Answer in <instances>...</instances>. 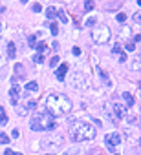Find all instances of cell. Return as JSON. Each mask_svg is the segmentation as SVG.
Listing matches in <instances>:
<instances>
[{
	"mask_svg": "<svg viewBox=\"0 0 141 155\" xmlns=\"http://www.w3.org/2000/svg\"><path fill=\"white\" fill-rule=\"evenodd\" d=\"M33 60L37 62V64H40V62L44 60V55H40V53H39V55H35V57H33Z\"/></svg>",
	"mask_w": 141,
	"mask_h": 155,
	"instance_id": "cell-20",
	"label": "cell"
},
{
	"mask_svg": "<svg viewBox=\"0 0 141 155\" xmlns=\"http://www.w3.org/2000/svg\"><path fill=\"white\" fill-rule=\"evenodd\" d=\"M119 60H121V62H125V60H127V55H125V53H123V55H119Z\"/></svg>",
	"mask_w": 141,
	"mask_h": 155,
	"instance_id": "cell-34",
	"label": "cell"
},
{
	"mask_svg": "<svg viewBox=\"0 0 141 155\" xmlns=\"http://www.w3.org/2000/svg\"><path fill=\"white\" fill-rule=\"evenodd\" d=\"M46 111L55 115H64L68 111H72V101L62 93H49L46 99Z\"/></svg>",
	"mask_w": 141,
	"mask_h": 155,
	"instance_id": "cell-1",
	"label": "cell"
},
{
	"mask_svg": "<svg viewBox=\"0 0 141 155\" xmlns=\"http://www.w3.org/2000/svg\"><path fill=\"white\" fill-rule=\"evenodd\" d=\"M94 6H95V2H92V0L84 2V9H86V11H92V9H94Z\"/></svg>",
	"mask_w": 141,
	"mask_h": 155,
	"instance_id": "cell-15",
	"label": "cell"
},
{
	"mask_svg": "<svg viewBox=\"0 0 141 155\" xmlns=\"http://www.w3.org/2000/svg\"><path fill=\"white\" fill-rule=\"evenodd\" d=\"M114 111H115V119H123V117H125V106H123V104L115 102Z\"/></svg>",
	"mask_w": 141,
	"mask_h": 155,
	"instance_id": "cell-7",
	"label": "cell"
},
{
	"mask_svg": "<svg viewBox=\"0 0 141 155\" xmlns=\"http://www.w3.org/2000/svg\"><path fill=\"white\" fill-rule=\"evenodd\" d=\"M104 141H106V144L114 150V148L121 142V137H119V133H108L106 137H104Z\"/></svg>",
	"mask_w": 141,
	"mask_h": 155,
	"instance_id": "cell-5",
	"label": "cell"
},
{
	"mask_svg": "<svg viewBox=\"0 0 141 155\" xmlns=\"http://www.w3.org/2000/svg\"><path fill=\"white\" fill-rule=\"evenodd\" d=\"M112 51H114V53H119V55H123V53H121V46H119V44H115Z\"/></svg>",
	"mask_w": 141,
	"mask_h": 155,
	"instance_id": "cell-27",
	"label": "cell"
},
{
	"mask_svg": "<svg viewBox=\"0 0 141 155\" xmlns=\"http://www.w3.org/2000/svg\"><path fill=\"white\" fill-rule=\"evenodd\" d=\"M59 17L62 18V22H68V20H66V17H64V13H62V11H59Z\"/></svg>",
	"mask_w": 141,
	"mask_h": 155,
	"instance_id": "cell-33",
	"label": "cell"
},
{
	"mask_svg": "<svg viewBox=\"0 0 141 155\" xmlns=\"http://www.w3.org/2000/svg\"><path fill=\"white\" fill-rule=\"evenodd\" d=\"M132 68H134V69H139V60H138V58H136V60H134V64H132Z\"/></svg>",
	"mask_w": 141,
	"mask_h": 155,
	"instance_id": "cell-31",
	"label": "cell"
},
{
	"mask_svg": "<svg viewBox=\"0 0 141 155\" xmlns=\"http://www.w3.org/2000/svg\"><path fill=\"white\" fill-rule=\"evenodd\" d=\"M68 71V64H59V69H57V81H64V75Z\"/></svg>",
	"mask_w": 141,
	"mask_h": 155,
	"instance_id": "cell-6",
	"label": "cell"
},
{
	"mask_svg": "<svg viewBox=\"0 0 141 155\" xmlns=\"http://www.w3.org/2000/svg\"><path fill=\"white\" fill-rule=\"evenodd\" d=\"M99 155H101V153H99Z\"/></svg>",
	"mask_w": 141,
	"mask_h": 155,
	"instance_id": "cell-39",
	"label": "cell"
},
{
	"mask_svg": "<svg viewBox=\"0 0 141 155\" xmlns=\"http://www.w3.org/2000/svg\"><path fill=\"white\" fill-rule=\"evenodd\" d=\"M9 93H11V102L17 104L18 102V86H17V84H13V88H11V91H9Z\"/></svg>",
	"mask_w": 141,
	"mask_h": 155,
	"instance_id": "cell-8",
	"label": "cell"
},
{
	"mask_svg": "<svg viewBox=\"0 0 141 155\" xmlns=\"http://www.w3.org/2000/svg\"><path fill=\"white\" fill-rule=\"evenodd\" d=\"M4 155H20V152H13V150H6Z\"/></svg>",
	"mask_w": 141,
	"mask_h": 155,
	"instance_id": "cell-23",
	"label": "cell"
},
{
	"mask_svg": "<svg viewBox=\"0 0 141 155\" xmlns=\"http://www.w3.org/2000/svg\"><path fill=\"white\" fill-rule=\"evenodd\" d=\"M28 42H29V46H31V48H35V35H29V37H28Z\"/></svg>",
	"mask_w": 141,
	"mask_h": 155,
	"instance_id": "cell-22",
	"label": "cell"
},
{
	"mask_svg": "<svg viewBox=\"0 0 141 155\" xmlns=\"http://www.w3.org/2000/svg\"><path fill=\"white\" fill-rule=\"evenodd\" d=\"M7 55H9L11 58L15 57V55H17V49H15V44H13V42H9V44H7Z\"/></svg>",
	"mask_w": 141,
	"mask_h": 155,
	"instance_id": "cell-13",
	"label": "cell"
},
{
	"mask_svg": "<svg viewBox=\"0 0 141 155\" xmlns=\"http://www.w3.org/2000/svg\"><path fill=\"white\" fill-rule=\"evenodd\" d=\"M0 124H7V113H6V109H4L2 106H0Z\"/></svg>",
	"mask_w": 141,
	"mask_h": 155,
	"instance_id": "cell-10",
	"label": "cell"
},
{
	"mask_svg": "<svg viewBox=\"0 0 141 155\" xmlns=\"http://www.w3.org/2000/svg\"><path fill=\"white\" fill-rule=\"evenodd\" d=\"M28 113V109L24 108V106H18V115H26Z\"/></svg>",
	"mask_w": 141,
	"mask_h": 155,
	"instance_id": "cell-25",
	"label": "cell"
},
{
	"mask_svg": "<svg viewBox=\"0 0 141 155\" xmlns=\"http://www.w3.org/2000/svg\"><path fill=\"white\" fill-rule=\"evenodd\" d=\"M72 51H73V55H81V48H77V46H75V48L72 49Z\"/></svg>",
	"mask_w": 141,
	"mask_h": 155,
	"instance_id": "cell-32",
	"label": "cell"
},
{
	"mask_svg": "<svg viewBox=\"0 0 141 155\" xmlns=\"http://www.w3.org/2000/svg\"><path fill=\"white\" fill-rule=\"evenodd\" d=\"M123 99L127 101V104H128V106H132V104H134V97H132L130 93H123Z\"/></svg>",
	"mask_w": 141,
	"mask_h": 155,
	"instance_id": "cell-14",
	"label": "cell"
},
{
	"mask_svg": "<svg viewBox=\"0 0 141 155\" xmlns=\"http://www.w3.org/2000/svg\"><path fill=\"white\" fill-rule=\"evenodd\" d=\"M57 64H59V57H52V58H49V66H52V68H55Z\"/></svg>",
	"mask_w": 141,
	"mask_h": 155,
	"instance_id": "cell-19",
	"label": "cell"
},
{
	"mask_svg": "<svg viewBox=\"0 0 141 155\" xmlns=\"http://www.w3.org/2000/svg\"><path fill=\"white\" fill-rule=\"evenodd\" d=\"M46 155H53V153H46Z\"/></svg>",
	"mask_w": 141,
	"mask_h": 155,
	"instance_id": "cell-37",
	"label": "cell"
},
{
	"mask_svg": "<svg viewBox=\"0 0 141 155\" xmlns=\"http://www.w3.org/2000/svg\"><path fill=\"white\" fill-rule=\"evenodd\" d=\"M94 24H95V18H94V17L86 18V26H94Z\"/></svg>",
	"mask_w": 141,
	"mask_h": 155,
	"instance_id": "cell-24",
	"label": "cell"
},
{
	"mask_svg": "<svg viewBox=\"0 0 141 155\" xmlns=\"http://www.w3.org/2000/svg\"><path fill=\"white\" fill-rule=\"evenodd\" d=\"M139 18H141V13L138 11V13L134 15V20H136V24H141V20H139Z\"/></svg>",
	"mask_w": 141,
	"mask_h": 155,
	"instance_id": "cell-26",
	"label": "cell"
},
{
	"mask_svg": "<svg viewBox=\"0 0 141 155\" xmlns=\"http://www.w3.org/2000/svg\"><path fill=\"white\" fill-rule=\"evenodd\" d=\"M117 22L125 24V22H127V15H125V13H119V15H117Z\"/></svg>",
	"mask_w": 141,
	"mask_h": 155,
	"instance_id": "cell-17",
	"label": "cell"
},
{
	"mask_svg": "<svg viewBox=\"0 0 141 155\" xmlns=\"http://www.w3.org/2000/svg\"><path fill=\"white\" fill-rule=\"evenodd\" d=\"M37 89H39V84L35 82V81H31V82L26 84V91H37Z\"/></svg>",
	"mask_w": 141,
	"mask_h": 155,
	"instance_id": "cell-12",
	"label": "cell"
},
{
	"mask_svg": "<svg viewBox=\"0 0 141 155\" xmlns=\"http://www.w3.org/2000/svg\"><path fill=\"white\" fill-rule=\"evenodd\" d=\"M95 133H97L95 128L90 122H86V121H79V122H75L72 126V139L75 142L86 141V139H94Z\"/></svg>",
	"mask_w": 141,
	"mask_h": 155,
	"instance_id": "cell-2",
	"label": "cell"
},
{
	"mask_svg": "<svg viewBox=\"0 0 141 155\" xmlns=\"http://www.w3.org/2000/svg\"><path fill=\"white\" fill-rule=\"evenodd\" d=\"M62 155H77V150H68V152H64Z\"/></svg>",
	"mask_w": 141,
	"mask_h": 155,
	"instance_id": "cell-30",
	"label": "cell"
},
{
	"mask_svg": "<svg viewBox=\"0 0 141 155\" xmlns=\"http://www.w3.org/2000/svg\"><path fill=\"white\" fill-rule=\"evenodd\" d=\"M0 31H2V22H0Z\"/></svg>",
	"mask_w": 141,
	"mask_h": 155,
	"instance_id": "cell-36",
	"label": "cell"
},
{
	"mask_svg": "<svg viewBox=\"0 0 141 155\" xmlns=\"http://www.w3.org/2000/svg\"><path fill=\"white\" fill-rule=\"evenodd\" d=\"M134 49H136V46H134L132 42H128V44H127V51H134Z\"/></svg>",
	"mask_w": 141,
	"mask_h": 155,
	"instance_id": "cell-29",
	"label": "cell"
},
{
	"mask_svg": "<svg viewBox=\"0 0 141 155\" xmlns=\"http://www.w3.org/2000/svg\"><path fill=\"white\" fill-rule=\"evenodd\" d=\"M15 69H17L18 77H24V68H22V64H17V66H15Z\"/></svg>",
	"mask_w": 141,
	"mask_h": 155,
	"instance_id": "cell-16",
	"label": "cell"
},
{
	"mask_svg": "<svg viewBox=\"0 0 141 155\" xmlns=\"http://www.w3.org/2000/svg\"><path fill=\"white\" fill-rule=\"evenodd\" d=\"M35 48H37V51H39L40 55H44V51L48 49V44H46V42H39V44H35Z\"/></svg>",
	"mask_w": 141,
	"mask_h": 155,
	"instance_id": "cell-11",
	"label": "cell"
},
{
	"mask_svg": "<svg viewBox=\"0 0 141 155\" xmlns=\"http://www.w3.org/2000/svg\"><path fill=\"white\" fill-rule=\"evenodd\" d=\"M115 155H117V153H115Z\"/></svg>",
	"mask_w": 141,
	"mask_h": 155,
	"instance_id": "cell-38",
	"label": "cell"
},
{
	"mask_svg": "<svg viewBox=\"0 0 141 155\" xmlns=\"http://www.w3.org/2000/svg\"><path fill=\"white\" fill-rule=\"evenodd\" d=\"M33 11H42V6H40V4H33Z\"/></svg>",
	"mask_w": 141,
	"mask_h": 155,
	"instance_id": "cell-28",
	"label": "cell"
},
{
	"mask_svg": "<svg viewBox=\"0 0 141 155\" xmlns=\"http://www.w3.org/2000/svg\"><path fill=\"white\" fill-rule=\"evenodd\" d=\"M55 128V117L48 111H39L31 119V130L35 132H46V130Z\"/></svg>",
	"mask_w": 141,
	"mask_h": 155,
	"instance_id": "cell-3",
	"label": "cell"
},
{
	"mask_svg": "<svg viewBox=\"0 0 141 155\" xmlns=\"http://www.w3.org/2000/svg\"><path fill=\"white\" fill-rule=\"evenodd\" d=\"M52 33H53V35H57V33H59V26H57V22H52Z\"/></svg>",
	"mask_w": 141,
	"mask_h": 155,
	"instance_id": "cell-21",
	"label": "cell"
},
{
	"mask_svg": "<svg viewBox=\"0 0 141 155\" xmlns=\"http://www.w3.org/2000/svg\"><path fill=\"white\" fill-rule=\"evenodd\" d=\"M46 17L49 18V20H53V18H55V17H57V9H55L53 6H49V7L46 9Z\"/></svg>",
	"mask_w": 141,
	"mask_h": 155,
	"instance_id": "cell-9",
	"label": "cell"
},
{
	"mask_svg": "<svg viewBox=\"0 0 141 155\" xmlns=\"http://www.w3.org/2000/svg\"><path fill=\"white\" fill-rule=\"evenodd\" d=\"M18 133H20L18 130H13V133H11V135H13V139H15V137H18Z\"/></svg>",
	"mask_w": 141,
	"mask_h": 155,
	"instance_id": "cell-35",
	"label": "cell"
},
{
	"mask_svg": "<svg viewBox=\"0 0 141 155\" xmlns=\"http://www.w3.org/2000/svg\"><path fill=\"white\" fill-rule=\"evenodd\" d=\"M0 142H2V144H7L9 142V137H7L6 133H0Z\"/></svg>",
	"mask_w": 141,
	"mask_h": 155,
	"instance_id": "cell-18",
	"label": "cell"
},
{
	"mask_svg": "<svg viewBox=\"0 0 141 155\" xmlns=\"http://www.w3.org/2000/svg\"><path fill=\"white\" fill-rule=\"evenodd\" d=\"M110 37H112V31H110V28L104 26V24L97 26V28L94 29V33H92L94 42H97V44H106L110 40Z\"/></svg>",
	"mask_w": 141,
	"mask_h": 155,
	"instance_id": "cell-4",
	"label": "cell"
}]
</instances>
